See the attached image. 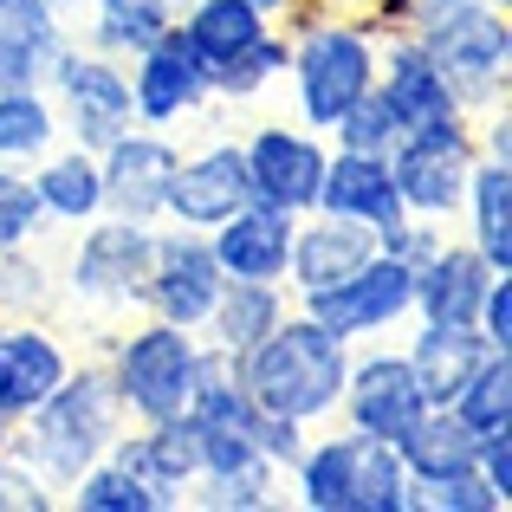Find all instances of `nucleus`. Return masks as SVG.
Here are the masks:
<instances>
[{
  "instance_id": "nucleus-21",
  "label": "nucleus",
  "mask_w": 512,
  "mask_h": 512,
  "mask_svg": "<svg viewBox=\"0 0 512 512\" xmlns=\"http://www.w3.org/2000/svg\"><path fill=\"white\" fill-rule=\"evenodd\" d=\"M292 221H299V214L266 208V201H247V208H234L221 227H208V247H214L221 279H279V286H286Z\"/></svg>"
},
{
  "instance_id": "nucleus-18",
  "label": "nucleus",
  "mask_w": 512,
  "mask_h": 512,
  "mask_svg": "<svg viewBox=\"0 0 512 512\" xmlns=\"http://www.w3.org/2000/svg\"><path fill=\"white\" fill-rule=\"evenodd\" d=\"M376 98L389 104V117H396L402 130H428V124H441V117H467L461 98H454V85L441 78V65L428 59V46L415 33L383 39V59H376Z\"/></svg>"
},
{
  "instance_id": "nucleus-1",
  "label": "nucleus",
  "mask_w": 512,
  "mask_h": 512,
  "mask_svg": "<svg viewBox=\"0 0 512 512\" xmlns=\"http://www.w3.org/2000/svg\"><path fill=\"white\" fill-rule=\"evenodd\" d=\"M247 396L260 402L266 415H286V422L305 428H325L338 422V396H344V376H350V344L331 338L318 318H305L292 305L247 357H234Z\"/></svg>"
},
{
  "instance_id": "nucleus-22",
  "label": "nucleus",
  "mask_w": 512,
  "mask_h": 512,
  "mask_svg": "<svg viewBox=\"0 0 512 512\" xmlns=\"http://www.w3.org/2000/svg\"><path fill=\"white\" fill-rule=\"evenodd\" d=\"M487 286H493V266L480 260L467 240H441V247L415 266V318H435V325H474Z\"/></svg>"
},
{
  "instance_id": "nucleus-41",
  "label": "nucleus",
  "mask_w": 512,
  "mask_h": 512,
  "mask_svg": "<svg viewBox=\"0 0 512 512\" xmlns=\"http://www.w3.org/2000/svg\"><path fill=\"white\" fill-rule=\"evenodd\" d=\"M441 240H448V227H441V221H422V214H402V221L376 227V253H389V260H402V266H422Z\"/></svg>"
},
{
  "instance_id": "nucleus-23",
  "label": "nucleus",
  "mask_w": 512,
  "mask_h": 512,
  "mask_svg": "<svg viewBox=\"0 0 512 512\" xmlns=\"http://www.w3.org/2000/svg\"><path fill=\"white\" fill-rule=\"evenodd\" d=\"M72 39L59 0H0V91L46 85V65Z\"/></svg>"
},
{
  "instance_id": "nucleus-10",
  "label": "nucleus",
  "mask_w": 512,
  "mask_h": 512,
  "mask_svg": "<svg viewBox=\"0 0 512 512\" xmlns=\"http://www.w3.org/2000/svg\"><path fill=\"white\" fill-rule=\"evenodd\" d=\"M305 318L331 331L344 344H363V338H389L396 325L415 318V266L389 260V253H370L357 273H344L338 286H318L305 299H292Z\"/></svg>"
},
{
  "instance_id": "nucleus-6",
  "label": "nucleus",
  "mask_w": 512,
  "mask_h": 512,
  "mask_svg": "<svg viewBox=\"0 0 512 512\" xmlns=\"http://www.w3.org/2000/svg\"><path fill=\"white\" fill-rule=\"evenodd\" d=\"M428 46V59L441 65V78L454 85L467 117L506 104V78H512V20L493 0H448V7H428L409 26Z\"/></svg>"
},
{
  "instance_id": "nucleus-29",
  "label": "nucleus",
  "mask_w": 512,
  "mask_h": 512,
  "mask_svg": "<svg viewBox=\"0 0 512 512\" xmlns=\"http://www.w3.org/2000/svg\"><path fill=\"white\" fill-rule=\"evenodd\" d=\"M396 461H402V474H409V487L422 493V487H435V480H454V474L474 467V435L454 422V409H435V402H428L409 422V435L396 441Z\"/></svg>"
},
{
  "instance_id": "nucleus-9",
  "label": "nucleus",
  "mask_w": 512,
  "mask_h": 512,
  "mask_svg": "<svg viewBox=\"0 0 512 512\" xmlns=\"http://www.w3.org/2000/svg\"><path fill=\"white\" fill-rule=\"evenodd\" d=\"M474 117H441L428 130H402L389 150V182L402 195V214L448 227L461 214L467 195V169H474Z\"/></svg>"
},
{
  "instance_id": "nucleus-2",
  "label": "nucleus",
  "mask_w": 512,
  "mask_h": 512,
  "mask_svg": "<svg viewBox=\"0 0 512 512\" xmlns=\"http://www.w3.org/2000/svg\"><path fill=\"white\" fill-rule=\"evenodd\" d=\"M286 487L292 506L305 512H422L396 461V441L344 422H325V435H305L299 461L286 467Z\"/></svg>"
},
{
  "instance_id": "nucleus-45",
  "label": "nucleus",
  "mask_w": 512,
  "mask_h": 512,
  "mask_svg": "<svg viewBox=\"0 0 512 512\" xmlns=\"http://www.w3.org/2000/svg\"><path fill=\"white\" fill-rule=\"evenodd\" d=\"M474 467L487 474L493 493H506L512 500V428H500V435H480L474 441Z\"/></svg>"
},
{
  "instance_id": "nucleus-20",
  "label": "nucleus",
  "mask_w": 512,
  "mask_h": 512,
  "mask_svg": "<svg viewBox=\"0 0 512 512\" xmlns=\"http://www.w3.org/2000/svg\"><path fill=\"white\" fill-rule=\"evenodd\" d=\"M370 253H376V227L344 221V214H325V208L299 214V221H292L286 292H292V299H305V292H318V286H338V279L357 273Z\"/></svg>"
},
{
  "instance_id": "nucleus-31",
  "label": "nucleus",
  "mask_w": 512,
  "mask_h": 512,
  "mask_svg": "<svg viewBox=\"0 0 512 512\" xmlns=\"http://www.w3.org/2000/svg\"><path fill=\"white\" fill-rule=\"evenodd\" d=\"M59 104L46 85H7L0 91V163L33 169L46 150H59Z\"/></svg>"
},
{
  "instance_id": "nucleus-27",
  "label": "nucleus",
  "mask_w": 512,
  "mask_h": 512,
  "mask_svg": "<svg viewBox=\"0 0 512 512\" xmlns=\"http://www.w3.org/2000/svg\"><path fill=\"white\" fill-rule=\"evenodd\" d=\"M286 312H292V292L279 286V279H227L214 312H208V325H201V338L214 350H227V357H247Z\"/></svg>"
},
{
  "instance_id": "nucleus-33",
  "label": "nucleus",
  "mask_w": 512,
  "mask_h": 512,
  "mask_svg": "<svg viewBox=\"0 0 512 512\" xmlns=\"http://www.w3.org/2000/svg\"><path fill=\"white\" fill-rule=\"evenodd\" d=\"M286 65H292V33L273 20L247 52H240V59H227L221 72H214V98L247 104V98H260V91H273L279 78H286Z\"/></svg>"
},
{
  "instance_id": "nucleus-16",
  "label": "nucleus",
  "mask_w": 512,
  "mask_h": 512,
  "mask_svg": "<svg viewBox=\"0 0 512 512\" xmlns=\"http://www.w3.org/2000/svg\"><path fill=\"white\" fill-rule=\"evenodd\" d=\"M253 188H247V156H240L234 137H214L201 150H182V163L169 175V201H163V221L175 227H221L234 208H247Z\"/></svg>"
},
{
  "instance_id": "nucleus-38",
  "label": "nucleus",
  "mask_w": 512,
  "mask_h": 512,
  "mask_svg": "<svg viewBox=\"0 0 512 512\" xmlns=\"http://www.w3.org/2000/svg\"><path fill=\"white\" fill-rule=\"evenodd\" d=\"M325 137L338 143V150L389 156V150H396V137H402V124H396V117H389V104L376 98V85H370V91H363V98H357V104H350V111L338 117V124L325 130Z\"/></svg>"
},
{
  "instance_id": "nucleus-44",
  "label": "nucleus",
  "mask_w": 512,
  "mask_h": 512,
  "mask_svg": "<svg viewBox=\"0 0 512 512\" xmlns=\"http://www.w3.org/2000/svg\"><path fill=\"white\" fill-rule=\"evenodd\" d=\"M474 325H480V338H487L493 350H512V273H493Z\"/></svg>"
},
{
  "instance_id": "nucleus-11",
  "label": "nucleus",
  "mask_w": 512,
  "mask_h": 512,
  "mask_svg": "<svg viewBox=\"0 0 512 512\" xmlns=\"http://www.w3.org/2000/svg\"><path fill=\"white\" fill-rule=\"evenodd\" d=\"M422 409H428V396H422V383H415L402 344H376V338L350 344V376H344V396H338V422L344 428L402 441Z\"/></svg>"
},
{
  "instance_id": "nucleus-37",
  "label": "nucleus",
  "mask_w": 512,
  "mask_h": 512,
  "mask_svg": "<svg viewBox=\"0 0 512 512\" xmlns=\"http://www.w3.org/2000/svg\"><path fill=\"white\" fill-rule=\"evenodd\" d=\"M182 506L201 512H279V474L273 467H253V474H201L182 493Z\"/></svg>"
},
{
  "instance_id": "nucleus-40",
  "label": "nucleus",
  "mask_w": 512,
  "mask_h": 512,
  "mask_svg": "<svg viewBox=\"0 0 512 512\" xmlns=\"http://www.w3.org/2000/svg\"><path fill=\"white\" fill-rule=\"evenodd\" d=\"M415 500H422V512H506L512 506L506 493L487 487L480 467H467V474H454V480H435V487H422Z\"/></svg>"
},
{
  "instance_id": "nucleus-25",
  "label": "nucleus",
  "mask_w": 512,
  "mask_h": 512,
  "mask_svg": "<svg viewBox=\"0 0 512 512\" xmlns=\"http://www.w3.org/2000/svg\"><path fill=\"white\" fill-rule=\"evenodd\" d=\"M318 208L344 214V221H363V227L402 221V195H396V182H389V156H363V150H338V143H331Z\"/></svg>"
},
{
  "instance_id": "nucleus-42",
  "label": "nucleus",
  "mask_w": 512,
  "mask_h": 512,
  "mask_svg": "<svg viewBox=\"0 0 512 512\" xmlns=\"http://www.w3.org/2000/svg\"><path fill=\"white\" fill-rule=\"evenodd\" d=\"M0 512H59V493L20 461V454H0Z\"/></svg>"
},
{
  "instance_id": "nucleus-34",
  "label": "nucleus",
  "mask_w": 512,
  "mask_h": 512,
  "mask_svg": "<svg viewBox=\"0 0 512 512\" xmlns=\"http://www.w3.org/2000/svg\"><path fill=\"white\" fill-rule=\"evenodd\" d=\"M175 13H182V0H143V7H104L91 13L85 26V46L111 52V59H137L150 39H163L175 26Z\"/></svg>"
},
{
  "instance_id": "nucleus-43",
  "label": "nucleus",
  "mask_w": 512,
  "mask_h": 512,
  "mask_svg": "<svg viewBox=\"0 0 512 512\" xmlns=\"http://www.w3.org/2000/svg\"><path fill=\"white\" fill-rule=\"evenodd\" d=\"M305 435H312L305 422H286V415H266V409H260V422H253V441H260V454H266V461L279 467V480H286V467L299 461Z\"/></svg>"
},
{
  "instance_id": "nucleus-48",
  "label": "nucleus",
  "mask_w": 512,
  "mask_h": 512,
  "mask_svg": "<svg viewBox=\"0 0 512 512\" xmlns=\"http://www.w3.org/2000/svg\"><path fill=\"white\" fill-rule=\"evenodd\" d=\"M59 7H65V13H72V7H78V0H59Z\"/></svg>"
},
{
  "instance_id": "nucleus-32",
  "label": "nucleus",
  "mask_w": 512,
  "mask_h": 512,
  "mask_svg": "<svg viewBox=\"0 0 512 512\" xmlns=\"http://www.w3.org/2000/svg\"><path fill=\"white\" fill-rule=\"evenodd\" d=\"M448 409H454V422H461L474 441L512 428V350H487V363L454 389Z\"/></svg>"
},
{
  "instance_id": "nucleus-24",
  "label": "nucleus",
  "mask_w": 512,
  "mask_h": 512,
  "mask_svg": "<svg viewBox=\"0 0 512 512\" xmlns=\"http://www.w3.org/2000/svg\"><path fill=\"white\" fill-rule=\"evenodd\" d=\"M487 338H480V325H435V318H415L409 344H402V357H409L415 383H422V396L435 402V409H448L454 389L467 383V376L487 363Z\"/></svg>"
},
{
  "instance_id": "nucleus-49",
  "label": "nucleus",
  "mask_w": 512,
  "mask_h": 512,
  "mask_svg": "<svg viewBox=\"0 0 512 512\" xmlns=\"http://www.w3.org/2000/svg\"><path fill=\"white\" fill-rule=\"evenodd\" d=\"M0 325H7V312H0Z\"/></svg>"
},
{
  "instance_id": "nucleus-30",
  "label": "nucleus",
  "mask_w": 512,
  "mask_h": 512,
  "mask_svg": "<svg viewBox=\"0 0 512 512\" xmlns=\"http://www.w3.org/2000/svg\"><path fill=\"white\" fill-rule=\"evenodd\" d=\"M175 26H182V39L195 46V59L208 65V78H214L227 59H240V52H247L273 20L253 13L247 0H188V7L175 13Z\"/></svg>"
},
{
  "instance_id": "nucleus-14",
  "label": "nucleus",
  "mask_w": 512,
  "mask_h": 512,
  "mask_svg": "<svg viewBox=\"0 0 512 512\" xmlns=\"http://www.w3.org/2000/svg\"><path fill=\"white\" fill-rule=\"evenodd\" d=\"M124 72H130L137 124H150V130H175V124H188L201 104H214V78H208V65L195 59V46L182 39V26H169L137 59H124Z\"/></svg>"
},
{
  "instance_id": "nucleus-15",
  "label": "nucleus",
  "mask_w": 512,
  "mask_h": 512,
  "mask_svg": "<svg viewBox=\"0 0 512 512\" xmlns=\"http://www.w3.org/2000/svg\"><path fill=\"white\" fill-rule=\"evenodd\" d=\"M175 163H182V143H175L169 130L130 124L117 143H104V150H98L104 214H124V221H163Z\"/></svg>"
},
{
  "instance_id": "nucleus-12",
  "label": "nucleus",
  "mask_w": 512,
  "mask_h": 512,
  "mask_svg": "<svg viewBox=\"0 0 512 512\" xmlns=\"http://www.w3.org/2000/svg\"><path fill=\"white\" fill-rule=\"evenodd\" d=\"M240 156H247V188L253 201L286 214H312L318 188H325V163H331V137L305 124H253L240 137Z\"/></svg>"
},
{
  "instance_id": "nucleus-46",
  "label": "nucleus",
  "mask_w": 512,
  "mask_h": 512,
  "mask_svg": "<svg viewBox=\"0 0 512 512\" xmlns=\"http://www.w3.org/2000/svg\"><path fill=\"white\" fill-rule=\"evenodd\" d=\"M253 13H266V20H286V13H299V0H247Z\"/></svg>"
},
{
  "instance_id": "nucleus-8",
  "label": "nucleus",
  "mask_w": 512,
  "mask_h": 512,
  "mask_svg": "<svg viewBox=\"0 0 512 512\" xmlns=\"http://www.w3.org/2000/svg\"><path fill=\"white\" fill-rule=\"evenodd\" d=\"M46 91H52V104H59V137L78 143V150H91V156L137 124L124 59L85 46V39H65L59 46V59L46 65Z\"/></svg>"
},
{
  "instance_id": "nucleus-47",
  "label": "nucleus",
  "mask_w": 512,
  "mask_h": 512,
  "mask_svg": "<svg viewBox=\"0 0 512 512\" xmlns=\"http://www.w3.org/2000/svg\"><path fill=\"white\" fill-rule=\"evenodd\" d=\"M13 448V422H0V454H7Z\"/></svg>"
},
{
  "instance_id": "nucleus-17",
  "label": "nucleus",
  "mask_w": 512,
  "mask_h": 512,
  "mask_svg": "<svg viewBox=\"0 0 512 512\" xmlns=\"http://www.w3.org/2000/svg\"><path fill=\"white\" fill-rule=\"evenodd\" d=\"M72 350L46 318H7L0 325V422H26L72 370Z\"/></svg>"
},
{
  "instance_id": "nucleus-35",
  "label": "nucleus",
  "mask_w": 512,
  "mask_h": 512,
  "mask_svg": "<svg viewBox=\"0 0 512 512\" xmlns=\"http://www.w3.org/2000/svg\"><path fill=\"white\" fill-rule=\"evenodd\" d=\"M59 506H72V512H163V500H156V493L143 487L130 467H117L111 454H104V461H91L85 474L59 493Z\"/></svg>"
},
{
  "instance_id": "nucleus-7",
  "label": "nucleus",
  "mask_w": 512,
  "mask_h": 512,
  "mask_svg": "<svg viewBox=\"0 0 512 512\" xmlns=\"http://www.w3.org/2000/svg\"><path fill=\"white\" fill-rule=\"evenodd\" d=\"M156 227L163 221H124V214H98V221L72 227V253H65V299L78 312H137L143 279L156 260Z\"/></svg>"
},
{
  "instance_id": "nucleus-36",
  "label": "nucleus",
  "mask_w": 512,
  "mask_h": 512,
  "mask_svg": "<svg viewBox=\"0 0 512 512\" xmlns=\"http://www.w3.org/2000/svg\"><path fill=\"white\" fill-rule=\"evenodd\" d=\"M52 299H59V273L33 253V240L26 247H0V312L39 318V312H52Z\"/></svg>"
},
{
  "instance_id": "nucleus-4",
  "label": "nucleus",
  "mask_w": 512,
  "mask_h": 512,
  "mask_svg": "<svg viewBox=\"0 0 512 512\" xmlns=\"http://www.w3.org/2000/svg\"><path fill=\"white\" fill-rule=\"evenodd\" d=\"M292 33V65L286 85L292 104H299V124L325 137L331 124L376 85V59H383V39L357 20V13H318L299 7L279 20Z\"/></svg>"
},
{
  "instance_id": "nucleus-28",
  "label": "nucleus",
  "mask_w": 512,
  "mask_h": 512,
  "mask_svg": "<svg viewBox=\"0 0 512 512\" xmlns=\"http://www.w3.org/2000/svg\"><path fill=\"white\" fill-rule=\"evenodd\" d=\"M461 214H467V234H461L467 247H474L493 273H512V163L474 156Z\"/></svg>"
},
{
  "instance_id": "nucleus-39",
  "label": "nucleus",
  "mask_w": 512,
  "mask_h": 512,
  "mask_svg": "<svg viewBox=\"0 0 512 512\" xmlns=\"http://www.w3.org/2000/svg\"><path fill=\"white\" fill-rule=\"evenodd\" d=\"M39 234H46V214H39V195L26 182V169L0 163V247H26Z\"/></svg>"
},
{
  "instance_id": "nucleus-3",
  "label": "nucleus",
  "mask_w": 512,
  "mask_h": 512,
  "mask_svg": "<svg viewBox=\"0 0 512 512\" xmlns=\"http://www.w3.org/2000/svg\"><path fill=\"white\" fill-rule=\"evenodd\" d=\"M117 435H124V409H117V396H111L104 363H72L65 383L52 389L26 422H13V454H20L52 493H65L91 461L111 454Z\"/></svg>"
},
{
  "instance_id": "nucleus-5",
  "label": "nucleus",
  "mask_w": 512,
  "mask_h": 512,
  "mask_svg": "<svg viewBox=\"0 0 512 512\" xmlns=\"http://www.w3.org/2000/svg\"><path fill=\"white\" fill-rule=\"evenodd\" d=\"M104 376H111L124 422H175V415H188L195 383H201V331L163 325V318L143 312L130 331L111 338Z\"/></svg>"
},
{
  "instance_id": "nucleus-19",
  "label": "nucleus",
  "mask_w": 512,
  "mask_h": 512,
  "mask_svg": "<svg viewBox=\"0 0 512 512\" xmlns=\"http://www.w3.org/2000/svg\"><path fill=\"white\" fill-rule=\"evenodd\" d=\"M111 461L130 467L143 487L163 500V512L182 506V493L201 480V448H195V422H124V435L111 441Z\"/></svg>"
},
{
  "instance_id": "nucleus-26",
  "label": "nucleus",
  "mask_w": 512,
  "mask_h": 512,
  "mask_svg": "<svg viewBox=\"0 0 512 512\" xmlns=\"http://www.w3.org/2000/svg\"><path fill=\"white\" fill-rule=\"evenodd\" d=\"M26 182H33L39 195V214H46V227H85L104 214V175H98V156L78 150V143H59V150H46L33 169H26Z\"/></svg>"
},
{
  "instance_id": "nucleus-13",
  "label": "nucleus",
  "mask_w": 512,
  "mask_h": 512,
  "mask_svg": "<svg viewBox=\"0 0 512 512\" xmlns=\"http://www.w3.org/2000/svg\"><path fill=\"white\" fill-rule=\"evenodd\" d=\"M221 266H214V247L208 234L195 227H175L163 221L156 227V260H150V279H143V305L137 312L163 318V325H182V331H201L221 299Z\"/></svg>"
}]
</instances>
